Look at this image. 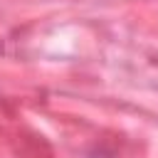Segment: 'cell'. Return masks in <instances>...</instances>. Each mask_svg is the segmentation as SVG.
Listing matches in <instances>:
<instances>
[]
</instances>
